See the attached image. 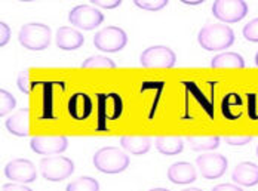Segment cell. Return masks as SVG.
<instances>
[{
    "mask_svg": "<svg viewBox=\"0 0 258 191\" xmlns=\"http://www.w3.org/2000/svg\"><path fill=\"white\" fill-rule=\"evenodd\" d=\"M234 31L229 26L211 24L199 31L198 42L205 51H223L229 49L234 43Z\"/></svg>",
    "mask_w": 258,
    "mask_h": 191,
    "instance_id": "obj_1",
    "label": "cell"
},
{
    "mask_svg": "<svg viewBox=\"0 0 258 191\" xmlns=\"http://www.w3.org/2000/svg\"><path fill=\"white\" fill-rule=\"evenodd\" d=\"M92 162L97 170L108 175H114V173H122L128 169L129 156L122 148L103 147L94 154Z\"/></svg>",
    "mask_w": 258,
    "mask_h": 191,
    "instance_id": "obj_2",
    "label": "cell"
},
{
    "mask_svg": "<svg viewBox=\"0 0 258 191\" xmlns=\"http://www.w3.org/2000/svg\"><path fill=\"white\" fill-rule=\"evenodd\" d=\"M51 28L40 23H30L23 26L18 33V40L28 51H45L51 43Z\"/></svg>",
    "mask_w": 258,
    "mask_h": 191,
    "instance_id": "obj_3",
    "label": "cell"
},
{
    "mask_svg": "<svg viewBox=\"0 0 258 191\" xmlns=\"http://www.w3.org/2000/svg\"><path fill=\"white\" fill-rule=\"evenodd\" d=\"M40 172L46 181L59 182L75 172V163L66 156H45L40 160Z\"/></svg>",
    "mask_w": 258,
    "mask_h": 191,
    "instance_id": "obj_4",
    "label": "cell"
},
{
    "mask_svg": "<svg viewBox=\"0 0 258 191\" xmlns=\"http://www.w3.org/2000/svg\"><path fill=\"white\" fill-rule=\"evenodd\" d=\"M126 43H128V34L125 33V30L114 26L101 28L94 36V45L101 52H108V54L119 52L126 46Z\"/></svg>",
    "mask_w": 258,
    "mask_h": 191,
    "instance_id": "obj_5",
    "label": "cell"
},
{
    "mask_svg": "<svg viewBox=\"0 0 258 191\" xmlns=\"http://www.w3.org/2000/svg\"><path fill=\"white\" fill-rule=\"evenodd\" d=\"M212 15L221 23H239L248 15V5L243 0H215Z\"/></svg>",
    "mask_w": 258,
    "mask_h": 191,
    "instance_id": "obj_6",
    "label": "cell"
},
{
    "mask_svg": "<svg viewBox=\"0 0 258 191\" xmlns=\"http://www.w3.org/2000/svg\"><path fill=\"white\" fill-rule=\"evenodd\" d=\"M140 62L144 68H172L177 62V56L172 49L159 45L144 49Z\"/></svg>",
    "mask_w": 258,
    "mask_h": 191,
    "instance_id": "obj_7",
    "label": "cell"
},
{
    "mask_svg": "<svg viewBox=\"0 0 258 191\" xmlns=\"http://www.w3.org/2000/svg\"><path fill=\"white\" fill-rule=\"evenodd\" d=\"M69 21L76 28L89 31L101 26V23L104 21V14H101L100 9L92 8L89 5H79L70 11Z\"/></svg>",
    "mask_w": 258,
    "mask_h": 191,
    "instance_id": "obj_8",
    "label": "cell"
},
{
    "mask_svg": "<svg viewBox=\"0 0 258 191\" xmlns=\"http://www.w3.org/2000/svg\"><path fill=\"white\" fill-rule=\"evenodd\" d=\"M30 147L40 156H56L69 148V139L62 135H39L31 138Z\"/></svg>",
    "mask_w": 258,
    "mask_h": 191,
    "instance_id": "obj_9",
    "label": "cell"
},
{
    "mask_svg": "<svg viewBox=\"0 0 258 191\" xmlns=\"http://www.w3.org/2000/svg\"><path fill=\"white\" fill-rule=\"evenodd\" d=\"M5 176L14 182L20 184H30L34 182L37 178V172L34 163L28 159H15L11 160L5 166Z\"/></svg>",
    "mask_w": 258,
    "mask_h": 191,
    "instance_id": "obj_10",
    "label": "cell"
},
{
    "mask_svg": "<svg viewBox=\"0 0 258 191\" xmlns=\"http://www.w3.org/2000/svg\"><path fill=\"white\" fill-rule=\"evenodd\" d=\"M227 159L223 154H202L196 159V166L199 167L205 179H218L227 170Z\"/></svg>",
    "mask_w": 258,
    "mask_h": 191,
    "instance_id": "obj_11",
    "label": "cell"
},
{
    "mask_svg": "<svg viewBox=\"0 0 258 191\" xmlns=\"http://www.w3.org/2000/svg\"><path fill=\"white\" fill-rule=\"evenodd\" d=\"M122 100L117 93L98 95V120L100 126L105 128L108 122H114L122 114Z\"/></svg>",
    "mask_w": 258,
    "mask_h": 191,
    "instance_id": "obj_12",
    "label": "cell"
},
{
    "mask_svg": "<svg viewBox=\"0 0 258 191\" xmlns=\"http://www.w3.org/2000/svg\"><path fill=\"white\" fill-rule=\"evenodd\" d=\"M198 178L196 167L188 162H177L168 167V179L177 185L191 184Z\"/></svg>",
    "mask_w": 258,
    "mask_h": 191,
    "instance_id": "obj_13",
    "label": "cell"
},
{
    "mask_svg": "<svg viewBox=\"0 0 258 191\" xmlns=\"http://www.w3.org/2000/svg\"><path fill=\"white\" fill-rule=\"evenodd\" d=\"M83 36L78 28L59 27L55 34V43L62 51H76L83 45Z\"/></svg>",
    "mask_w": 258,
    "mask_h": 191,
    "instance_id": "obj_14",
    "label": "cell"
},
{
    "mask_svg": "<svg viewBox=\"0 0 258 191\" xmlns=\"http://www.w3.org/2000/svg\"><path fill=\"white\" fill-rule=\"evenodd\" d=\"M233 182L242 187H254L258 184V166L252 162L239 163L232 173Z\"/></svg>",
    "mask_w": 258,
    "mask_h": 191,
    "instance_id": "obj_15",
    "label": "cell"
},
{
    "mask_svg": "<svg viewBox=\"0 0 258 191\" xmlns=\"http://www.w3.org/2000/svg\"><path fill=\"white\" fill-rule=\"evenodd\" d=\"M6 129L15 137H28L30 134V110L20 109L14 113L6 122Z\"/></svg>",
    "mask_w": 258,
    "mask_h": 191,
    "instance_id": "obj_16",
    "label": "cell"
},
{
    "mask_svg": "<svg viewBox=\"0 0 258 191\" xmlns=\"http://www.w3.org/2000/svg\"><path fill=\"white\" fill-rule=\"evenodd\" d=\"M69 114L75 120H86L92 113V103L86 93H75L67 104Z\"/></svg>",
    "mask_w": 258,
    "mask_h": 191,
    "instance_id": "obj_17",
    "label": "cell"
},
{
    "mask_svg": "<svg viewBox=\"0 0 258 191\" xmlns=\"http://www.w3.org/2000/svg\"><path fill=\"white\" fill-rule=\"evenodd\" d=\"M120 145L125 151H128L134 156H143L150 151L152 138L126 135V137H120Z\"/></svg>",
    "mask_w": 258,
    "mask_h": 191,
    "instance_id": "obj_18",
    "label": "cell"
},
{
    "mask_svg": "<svg viewBox=\"0 0 258 191\" xmlns=\"http://www.w3.org/2000/svg\"><path fill=\"white\" fill-rule=\"evenodd\" d=\"M245 65L243 56L236 52H221L211 61L212 68H245Z\"/></svg>",
    "mask_w": 258,
    "mask_h": 191,
    "instance_id": "obj_19",
    "label": "cell"
},
{
    "mask_svg": "<svg viewBox=\"0 0 258 191\" xmlns=\"http://www.w3.org/2000/svg\"><path fill=\"white\" fill-rule=\"evenodd\" d=\"M155 145L156 150L163 156H177L184 150V142L180 137H157Z\"/></svg>",
    "mask_w": 258,
    "mask_h": 191,
    "instance_id": "obj_20",
    "label": "cell"
},
{
    "mask_svg": "<svg viewBox=\"0 0 258 191\" xmlns=\"http://www.w3.org/2000/svg\"><path fill=\"white\" fill-rule=\"evenodd\" d=\"M242 107H243V101L240 100L239 95L236 93H229L224 97L223 103H221V111L223 116L229 120H236L242 116Z\"/></svg>",
    "mask_w": 258,
    "mask_h": 191,
    "instance_id": "obj_21",
    "label": "cell"
},
{
    "mask_svg": "<svg viewBox=\"0 0 258 191\" xmlns=\"http://www.w3.org/2000/svg\"><path fill=\"white\" fill-rule=\"evenodd\" d=\"M187 144L193 151H212L220 147V137L217 135L187 137Z\"/></svg>",
    "mask_w": 258,
    "mask_h": 191,
    "instance_id": "obj_22",
    "label": "cell"
},
{
    "mask_svg": "<svg viewBox=\"0 0 258 191\" xmlns=\"http://www.w3.org/2000/svg\"><path fill=\"white\" fill-rule=\"evenodd\" d=\"M66 191H100V184L91 176H80L76 181H72Z\"/></svg>",
    "mask_w": 258,
    "mask_h": 191,
    "instance_id": "obj_23",
    "label": "cell"
},
{
    "mask_svg": "<svg viewBox=\"0 0 258 191\" xmlns=\"http://www.w3.org/2000/svg\"><path fill=\"white\" fill-rule=\"evenodd\" d=\"M82 68H116V62L107 56L94 55L82 62Z\"/></svg>",
    "mask_w": 258,
    "mask_h": 191,
    "instance_id": "obj_24",
    "label": "cell"
},
{
    "mask_svg": "<svg viewBox=\"0 0 258 191\" xmlns=\"http://www.w3.org/2000/svg\"><path fill=\"white\" fill-rule=\"evenodd\" d=\"M15 106H17V101L12 97V93L5 89H0V116H2V119H5L6 114H9L15 109Z\"/></svg>",
    "mask_w": 258,
    "mask_h": 191,
    "instance_id": "obj_25",
    "label": "cell"
},
{
    "mask_svg": "<svg viewBox=\"0 0 258 191\" xmlns=\"http://www.w3.org/2000/svg\"><path fill=\"white\" fill-rule=\"evenodd\" d=\"M135 6H138L140 9H144V11H160L163 9L169 0H132Z\"/></svg>",
    "mask_w": 258,
    "mask_h": 191,
    "instance_id": "obj_26",
    "label": "cell"
},
{
    "mask_svg": "<svg viewBox=\"0 0 258 191\" xmlns=\"http://www.w3.org/2000/svg\"><path fill=\"white\" fill-rule=\"evenodd\" d=\"M242 34L248 42L258 43V18H254L252 21H249L242 30Z\"/></svg>",
    "mask_w": 258,
    "mask_h": 191,
    "instance_id": "obj_27",
    "label": "cell"
},
{
    "mask_svg": "<svg viewBox=\"0 0 258 191\" xmlns=\"http://www.w3.org/2000/svg\"><path fill=\"white\" fill-rule=\"evenodd\" d=\"M226 144L233 145V147H242V145H246L252 141L251 135H227L224 137Z\"/></svg>",
    "mask_w": 258,
    "mask_h": 191,
    "instance_id": "obj_28",
    "label": "cell"
},
{
    "mask_svg": "<svg viewBox=\"0 0 258 191\" xmlns=\"http://www.w3.org/2000/svg\"><path fill=\"white\" fill-rule=\"evenodd\" d=\"M17 84H18V89L23 93H30L31 86H30V77H28V71L27 70L21 71V74L17 77Z\"/></svg>",
    "mask_w": 258,
    "mask_h": 191,
    "instance_id": "obj_29",
    "label": "cell"
},
{
    "mask_svg": "<svg viewBox=\"0 0 258 191\" xmlns=\"http://www.w3.org/2000/svg\"><path fill=\"white\" fill-rule=\"evenodd\" d=\"M89 2L103 9H114L122 5V0H89Z\"/></svg>",
    "mask_w": 258,
    "mask_h": 191,
    "instance_id": "obj_30",
    "label": "cell"
},
{
    "mask_svg": "<svg viewBox=\"0 0 258 191\" xmlns=\"http://www.w3.org/2000/svg\"><path fill=\"white\" fill-rule=\"evenodd\" d=\"M11 39V28L6 23H0V46H6Z\"/></svg>",
    "mask_w": 258,
    "mask_h": 191,
    "instance_id": "obj_31",
    "label": "cell"
},
{
    "mask_svg": "<svg viewBox=\"0 0 258 191\" xmlns=\"http://www.w3.org/2000/svg\"><path fill=\"white\" fill-rule=\"evenodd\" d=\"M2 191H33L30 187H27L24 184L20 182H11V184H5L2 185Z\"/></svg>",
    "mask_w": 258,
    "mask_h": 191,
    "instance_id": "obj_32",
    "label": "cell"
},
{
    "mask_svg": "<svg viewBox=\"0 0 258 191\" xmlns=\"http://www.w3.org/2000/svg\"><path fill=\"white\" fill-rule=\"evenodd\" d=\"M212 191H243L240 187L234 185V184H220V185H215Z\"/></svg>",
    "mask_w": 258,
    "mask_h": 191,
    "instance_id": "obj_33",
    "label": "cell"
},
{
    "mask_svg": "<svg viewBox=\"0 0 258 191\" xmlns=\"http://www.w3.org/2000/svg\"><path fill=\"white\" fill-rule=\"evenodd\" d=\"M181 3H184V5H188V6H196V5H201V3H204L205 0H180Z\"/></svg>",
    "mask_w": 258,
    "mask_h": 191,
    "instance_id": "obj_34",
    "label": "cell"
},
{
    "mask_svg": "<svg viewBox=\"0 0 258 191\" xmlns=\"http://www.w3.org/2000/svg\"><path fill=\"white\" fill-rule=\"evenodd\" d=\"M182 191H202L201 188H196V187H190V188H185V190Z\"/></svg>",
    "mask_w": 258,
    "mask_h": 191,
    "instance_id": "obj_35",
    "label": "cell"
},
{
    "mask_svg": "<svg viewBox=\"0 0 258 191\" xmlns=\"http://www.w3.org/2000/svg\"><path fill=\"white\" fill-rule=\"evenodd\" d=\"M149 191H169L168 188H152V190Z\"/></svg>",
    "mask_w": 258,
    "mask_h": 191,
    "instance_id": "obj_36",
    "label": "cell"
},
{
    "mask_svg": "<svg viewBox=\"0 0 258 191\" xmlns=\"http://www.w3.org/2000/svg\"><path fill=\"white\" fill-rule=\"evenodd\" d=\"M255 65H257V67H258V52H257V54H255Z\"/></svg>",
    "mask_w": 258,
    "mask_h": 191,
    "instance_id": "obj_37",
    "label": "cell"
},
{
    "mask_svg": "<svg viewBox=\"0 0 258 191\" xmlns=\"http://www.w3.org/2000/svg\"><path fill=\"white\" fill-rule=\"evenodd\" d=\"M18 2H34V0H18Z\"/></svg>",
    "mask_w": 258,
    "mask_h": 191,
    "instance_id": "obj_38",
    "label": "cell"
},
{
    "mask_svg": "<svg viewBox=\"0 0 258 191\" xmlns=\"http://www.w3.org/2000/svg\"><path fill=\"white\" fill-rule=\"evenodd\" d=\"M257 156H258V145H257Z\"/></svg>",
    "mask_w": 258,
    "mask_h": 191,
    "instance_id": "obj_39",
    "label": "cell"
}]
</instances>
